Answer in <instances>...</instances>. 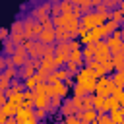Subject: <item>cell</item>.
Segmentation results:
<instances>
[{"label":"cell","mask_w":124,"mask_h":124,"mask_svg":"<svg viewBox=\"0 0 124 124\" xmlns=\"http://www.w3.org/2000/svg\"><path fill=\"white\" fill-rule=\"evenodd\" d=\"M6 52H8V54L16 52V48H14V45H12V43H6Z\"/></svg>","instance_id":"7"},{"label":"cell","mask_w":124,"mask_h":124,"mask_svg":"<svg viewBox=\"0 0 124 124\" xmlns=\"http://www.w3.org/2000/svg\"><path fill=\"white\" fill-rule=\"evenodd\" d=\"M16 114H17V124H37V116L29 107H19Z\"/></svg>","instance_id":"1"},{"label":"cell","mask_w":124,"mask_h":124,"mask_svg":"<svg viewBox=\"0 0 124 124\" xmlns=\"http://www.w3.org/2000/svg\"><path fill=\"white\" fill-rule=\"evenodd\" d=\"M39 35H41V41H43V43H50V41L54 39V31L50 29L48 21H46V27H45V29H41V33H39Z\"/></svg>","instance_id":"3"},{"label":"cell","mask_w":124,"mask_h":124,"mask_svg":"<svg viewBox=\"0 0 124 124\" xmlns=\"http://www.w3.org/2000/svg\"><path fill=\"white\" fill-rule=\"evenodd\" d=\"M105 2H108V0H105Z\"/></svg>","instance_id":"16"},{"label":"cell","mask_w":124,"mask_h":124,"mask_svg":"<svg viewBox=\"0 0 124 124\" xmlns=\"http://www.w3.org/2000/svg\"><path fill=\"white\" fill-rule=\"evenodd\" d=\"M41 124H46V122H41Z\"/></svg>","instance_id":"15"},{"label":"cell","mask_w":124,"mask_h":124,"mask_svg":"<svg viewBox=\"0 0 124 124\" xmlns=\"http://www.w3.org/2000/svg\"><path fill=\"white\" fill-rule=\"evenodd\" d=\"M112 17H114V19H120V17H122V12H114Z\"/></svg>","instance_id":"11"},{"label":"cell","mask_w":124,"mask_h":124,"mask_svg":"<svg viewBox=\"0 0 124 124\" xmlns=\"http://www.w3.org/2000/svg\"><path fill=\"white\" fill-rule=\"evenodd\" d=\"M35 116H37V118H43V116H45V108H39V110L35 112Z\"/></svg>","instance_id":"10"},{"label":"cell","mask_w":124,"mask_h":124,"mask_svg":"<svg viewBox=\"0 0 124 124\" xmlns=\"http://www.w3.org/2000/svg\"><path fill=\"white\" fill-rule=\"evenodd\" d=\"M6 79H12L14 76H16V68L14 66H8V70H4V74H2Z\"/></svg>","instance_id":"6"},{"label":"cell","mask_w":124,"mask_h":124,"mask_svg":"<svg viewBox=\"0 0 124 124\" xmlns=\"http://www.w3.org/2000/svg\"><path fill=\"white\" fill-rule=\"evenodd\" d=\"M23 33H25V37H35V35H39L41 33V27L37 25V23H27L25 27H23Z\"/></svg>","instance_id":"2"},{"label":"cell","mask_w":124,"mask_h":124,"mask_svg":"<svg viewBox=\"0 0 124 124\" xmlns=\"http://www.w3.org/2000/svg\"><path fill=\"white\" fill-rule=\"evenodd\" d=\"M68 124H79V122H78L76 118H70V120H68Z\"/></svg>","instance_id":"14"},{"label":"cell","mask_w":124,"mask_h":124,"mask_svg":"<svg viewBox=\"0 0 124 124\" xmlns=\"http://www.w3.org/2000/svg\"><path fill=\"white\" fill-rule=\"evenodd\" d=\"M2 112H4V114H6V118H8V116L16 114V112H17V108H16V107H14V103H12V105H6V107H2Z\"/></svg>","instance_id":"5"},{"label":"cell","mask_w":124,"mask_h":124,"mask_svg":"<svg viewBox=\"0 0 124 124\" xmlns=\"http://www.w3.org/2000/svg\"><path fill=\"white\" fill-rule=\"evenodd\" d=\"M8 66V62H6V58L4 56H0V72H4V68Z\"/></svg>","instance_id":"8"},{"label":"cell","mask_w":124,"mask_h":124,"mask_svg":"<svg viewBox=\"0 0 124 124\" xmlns=\"http://www.w3.org/2000/svg\"><path fill=\"white\" fill-rule=\"evenodd\" d=\"M85 118H87V120H91V118H95V112H87V114H85Z\"/></svg>","instance_id":"13"},{"label":"cell","mask_w":124,"mask_h":124,"mask_svg":"<svg viewBox=\"0 0 124 124\" xmlns=\"http://www.w3.org/2000/svg\"><path fill=\"white\" fill-rule=\"evenodd\" d=\"M6 37H8V29L0 27V39H6Z\"/></svg>","instance_id":"9"},{"label":"cell","mask_w":124,"mask_h":124,"mask_svg":"<svg viewBox=\"0 0 124 124\" xmlns=\"http://www.w3.org/2000/svg\"><path fill=\"white\" fill-rule=\"evenodd\" d=\"M27 50H29L31 54H41V52H43V46L37 45V43H29V45H27Z\"/></svg>","instance_id":"4"},{"label":"cell","mask_w":124,"mask_h":124,"mask_svg":"<svg viewBox=\"0 0 124 124\" xmlns=\"http://www.w3.org/2000/svg\"><path fill=\"white\" fill-rule=\"evenodd\" d=\"M4 122H6V114L0 110V124H4Z\"/></svg>","instance_id":"12"}]
</instances>
